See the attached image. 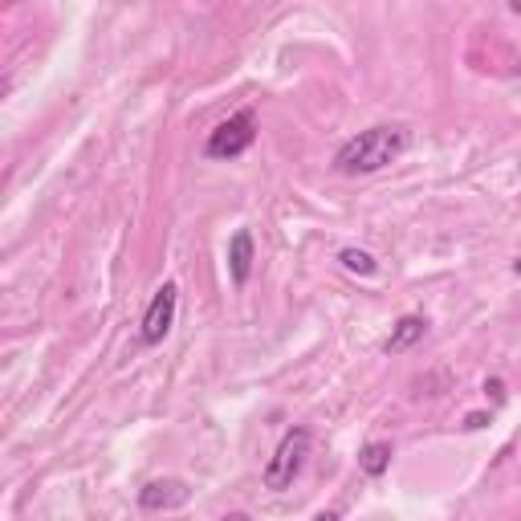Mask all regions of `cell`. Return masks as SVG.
<instances>
[{
	"instance_id": "6da1fadb",
	"label": "cell",
	"mask_w": 521,
	"mask_h": 521,
	"mask_svg": "<svg viewBox=\"0 0 521 521\" xmlns=\"http://www.w3.org/2000/svg\"><path fill=\"white\" fill-rule=\"evenodd\" d=\"M407 143H412V135L403 127H366L338 147L334 171L338 175H374V171L391 167L407 151Z\"/></svg>"
},
{
	"instance_id": "7a4b0ae2",
	"label": "cell",
	"mask_w": 521,
	"mask_h": 521,
	"mask_svg": "<svg viewBox=\"0 0 521 521\" xmlns=\"http://www.w3.org/2000/svg\"><path fill=\"white\" fill-rule=\"evenodd\" d=\"M306 456H309V428H289L265 464V488H273V493L289 488L298 480L301 464H306Z\"/></svg>"
},
{
	"instance_id": "3957f363",
	"label": "cell",
	"mask_w": 521,
	"mask_h": 521,
	"mask_svg": "<svg viewBox=\"0 0 521 521\" xmlns=\"http://www.w3.org/2000/svg\"><path fill=\"white\" fill-rule=\"evenodd\" d=\"M252 138H257V122H252V110H236L232 118H224L216 130L208 135V143H204V155L208 159H236V155H244L252 147Z\"/></svg>"
},
{
	"instance_id": "277c9868",
	"label": "cell",
	"mask_w": 521,
	"mask_h": 521,
	"mask_svg": "<svg viewBox=\"0 0 521 521\" xmlns=\"http://www.w3.org/2000/svg\"><path fill=\"white\" fill-rule=\"evenodd\" d=\"M175 301H179L175 281H163L159 289H155L151 306H147V314H143V330H138V338H143L147 346H159L171 334V326H175Z\"/></svg>"
},
{
	"instance_id": "5b68a950",
	"label": "cell",
	"mask_w": 521,
	"mask_h": 521,
	"mask_svg": "<svg viewBox=\"0 0 521 521\" xmlns=\"http://www.w3.org/2000/svg\"><path fill=\"white\" fill-rule=\"evenodd\" d=\"M187 497H192V488H187L179 477H163V480H151V485L138 488V505H143L147 513L179 509V505H187Z\"/></svg>"
},
{
	"instance_id": "8992f818",
	"label": "cell",
	"mask_w": 521,
	"mask_h": 521,
	"mask_svg": "<svg viewBox=\"0 0 521 521\" xmlns=\"http://www.w3.org/2000/svg\"><path fill=\"white\" fill-rule=\"evenodd\" d=\"M428 334V317H420V314H403L395 322V330H391V338L383 342V350L387 355H403V350H412L415 342Z\"/></svg>"
},
{
	"instance_id": "52a82bcc",
	"label": "cell",
	"mask_w": 521,
	"mask_h": 521,
	"mask_svg": "<svg viewBox=\"0 0 521 521\" xmlns=\"http://www.w3.org/2000/svg\"><path fill=\"white\" fill-rule=\"evenodd\" d=\"M228 273H232L236 285L249 281V273H252V232L249 228H236L232 241H228Z\"/></svg>"
},
{
	"instance_id": "ba28073f",
	"label": "cell",
	"mask_w": 521,
	"mask_h": 521,
	"mask_svg": "<svg viewBox=\"0 0 521 521\" xmlns=\"http://www.w3.org/2000/svg\"><path fill=\"white\" fill-rule=\"evenodd\" d=\"M391 444L387 440H374V444H366L363 452H358V469L366 472V477H383V472L391 469Z\"/></svg>"
},
{
	"instance_id": "9c48e42d",
	"label": "cell",
	"mask_w": 521,
	"mask_h": 521,
	"mask_svg": "<svg viewBox=\"0 0 521 521\" xmlns=\"http://www.w3.org/2000/svg\"><path fill=\"white\" fill-rule=\"evenodd\" d=\"M338 260L350 269V273H358V277H371L374 269H379V260H374L366 249H342V252H338Z\"/></svg>"
},
{
	"instance_id": "30bf717a",
	"label": "cell",
	"mask_w": 521,
	"mask_h": 521,
	"mask_svg": "<svg viewBox=\"0 0 521 521\" xmlns=\"http://www.w3.org/2000/svg\"><path fill=\"white\" fill-rule=\"evenodd\" d=\"M488 420H493V415H485V412H469V415H464V428H469V431H480Z\"/></svg>"
},
{
	"instance_id": "8fae6325",
	"label": "cell",
	"mask_w": 521,
	"mask_h": 521,
	"mask_svg": "<svg viewBox=\"0 0 521 521\" xmlns=\"http://www.w3.org/2000/svg\"><path fill=\"white\" fill-rule=\"evenodd\" d=\"M485 391L497 399V403H505V383H501V379H488V383H485Z\"/></svg>"
},
{
	"instance_id": "7c38bea8",
	"label": "cell",
	"mask_w": 521,
	"mask_h": 521,
	"mask_svg": "<svg viewBox=\"0 0 521 521\" xmlns=\"http://www.w3.org/2000/svg\"><path fill=\"white\" fill-rule=\"evenodd\" d=\"M314 521H342V517H338V513H334V509H326V513H317Z\"/></svg>"
},
{
	"instance_id": "4fadbf2b",
	"label": "cell",
	"mask_w": 521,
	"mask_h": 521,
	"mask_svg": "<svg viewBox=\"0 0 521 521\" xmlns=\"http://www.w3.org/2000/svg\"><path fill=\"white\" fill-rule=\"evenodd\" d=\"M224 521H249V517H244V513H232V517H224Z\"/></svg>"
},
{
	"instance_id": "5bb4252c",
	"label": "cell",
	"mask_w": 521,
	"mask_h": 521,
	"mask_svg": "<svg viewBox=\"0 0 521 521\" xmlns=\"http://www.w3.org/2000/svg\"><path fill=\"white\" fill-rule=\"evenodd\" d=\"M513 273H517V277H521V257H517V260H513Z\"/></svg>"
}]
</instances>
